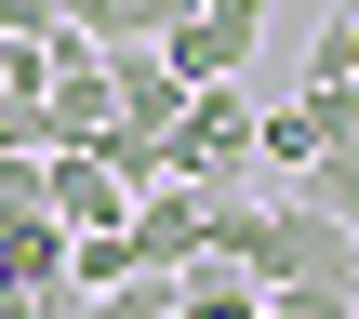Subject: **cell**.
<instances>
[{
    "mask_svg": "<svg viewBox=\"0 0 359 319\" xmlns=\"http://www.w3.org/2000/svg\"><path fill=\"white\" fill-rule=\"evenodd\" d=\"M253 280H266V306H320V319H346V306H359V226L280 186V200H266V226H253Z\"/></svg>",
    "mask_w": 359,
    "mask_h": 319,
    "instance_id": "1",
    "label": "cell"
},
{
    "mask_svg": "<svg viewBox=\"0 0 359 319\" xmlns=\"http://www.w3.org/2000/svg\"><path fill=\"white\" fill-rule=\"evenodd\" d=\"M253 120H266V107H240V80L187 93V120L160 133V173H173V186H240V173H253Z\"/></svg>",
    "mask_w": 359,
    "mask_h": 319,
    "instance_id": "2",
    "label": "cell"
},
{
    "mask_svg": "<svg viewBox=\"0 0 359 319\" xmlns=\"http://www.w3.org/2000/svg\"><path fill=\"white\" fill-rule=\"evenodd\" d=\"M346 120H359L346 80H293V107H266V120H253V173H306V160H333V147H346Z\"/></svg>",
    "mask_w": 359,
    "mask_h": 319,
    "instance_id": "3",
    "label": "cell"
},
{
    "mask_svg": "<svg viewBox=\"0 0 359 319\" xmlns=\"http://www.w3.org/2000/svg\"><path fill=\"white\" fill-rule=\"evenodd\" d=\"M213 213H226V186H147L120 240H133V266H160V280H173L187 253H213Z\"/></svg>",
    "mask_w": 359,
    "mask_h": 319,
    "instance_id": "4",
    "label": "cell"
},
{
    "mask_svg": "<svg viewBox=\"0 0 359 319\" xmlns=\"http://www.w3.org/2000/svg\"><path fill=\"white\" fill-rule=\"evenodd\" d=\"M53 226H67V240H120V226H133V186H120L93 147H53Z\"/></svg>",
    "mask_w": 359,
    "mask_h": 319,
    "instance_id": "5",
    "label": "cell"
},
{
    "mask_svg": "<svg viewBox=\"0 0 359 319\" xmlns=\"http://www.w3.org/2000/svg\"><path fill=\"white\" fill-rule=\"evenodd\" d=\"M253 40H266V13H187L160 53H173V80H187V93H213V80H240V67H253Z\"/></svg>",
    "mask_w": 359,
    "mask_h": 319,
    "instance_id": "6",
    "label": "cell"
},
{
    "mask_svg": "<svg viewBox=\"0 0 359 319\" xmlns=\"http://www.w3.org/2000/svg\"><path fill=\"white\" fill-rule=\"evenodd\" d=\"M107 107H120V133H173V120H187V80H173V53H160V40L107 53Z\"/></svg>",
    "mask_w": 359,
    "mask_h": 319,
    "instance_id": "7",
    "label": "cell"
},
{
    "mask_svg": "<svg viewBox=\"0 0 359 319\" xmlns=\"http://www.w3.org/2000/svg\"><path fill=\"white\" fill-rule=\"evenodd\" d=\"M173 319H266V280L240 253H187L173 266Z\"/></svg>",
    "mask_w": 359,
    "mask_h": 319,
    "instance_id": "8",
    "label": "cell"
},
{
    "mask_svg": "<svg viewBox=\"0 0 359 319\" xmlns=\"http://www.w3.org/2000/svg\"><path fill=\"white\" fill-rule=\"evenodd\" d=\"M200 0H67V40H93V53H133V40H173Z\"/></svg>",
    "mask_w": 359,
    "mask_h": 319,
    "instance_id": "9",
    "label": "cell"
},
{
    "mask_svg": "<svg viewBox=\"0 0 359 319\" xmlns=\"http://www.w3.org/2000/svg\"><path fill=\"white\" fill-rule=\"evenodd\" d=\"M0 280H13V293L67 280V226H53V213H0Z\"/></svg>",
    "mask_w": 359,
    "mask_h": 319,
    "instance_id": "10",
    "label": "cell"
},
{
    "mask_svg": "<svg viewBox=\"0 0 359 319\" xmlns=\"http://www.w3.org/2000/svg\"><path fill=\"white\" fill-rule=\"evenodd\" d=\"M306 80H346V93H359V13H333V27L306 40Z\"/></svg>",
    "mask_w": 359,
    "mask_h": 319,
    "instance_id": "11",
    "label": "cell"
},
{
    "mask_svg": "<svg viewBox=\"0 0 359 319\" xmlns=\"http://www.w3.org/2000/svg\"><path fill=\"white\" fill-rule=\"evenodd\" d=\"M200 13H266V0H200Z\"/></svg>",
    "mask_w": 359,
    "mask_h": 319,
    "instance_id": "12",
    "label": "cell"
},
{
    "mask_svg": "<svg viewBox=\"0 0 359 319\" xmlns=\"http://www.w3.org/2000/svg\"><path fill=\"white\" fill-rule=\"evenodd\" d=\"M0 319H27V293H13V306H0Z\"/></svg>",
    "mask_w": 359,
    "mask_h": 319,
    "instance_id": "13",
    "label": "cell"
},
{
    "mask_svg": "<svg viewBox=\"0 0 359 319\" xmlns=\"http://www.w3.org/2000/svg\"><path fill=\"white\" fill-rule=\"evenodd\" d=\"M0 306H13V280H0Z\"/></svg>",
    "mask_w": 359,
    "mask_h": 319,
    "instance_id": "14",
    "label": "cell"
},
{
    "mask_svg": "<svg viewBox=\"0 0 359 319\" xmlns=\"http://www.w3.org/2000/svg\"><path fill=\"white\" fill-rule=\"evenodd\" d=\"M333 13H359V0H333Z\"/></svg>",
    "mask_w": 359,
    "mask_h": 319,
    "instance_id": "15",
    "label": "cell"
},
{
    "mask_svg": "<svg viewBox=\"0 0 359 319\" xmlns=\"http://www.w3.org/2000/svg\"><path fill=\"white\" fill-rule=\"evenodd\" d=\"M346 319H359V306H346Z\"/></svg>",
    "mask_w": 359,
    "mask_h": 319,
    "instance_id": "16",
    "label": "cell"
}]
</instances>
